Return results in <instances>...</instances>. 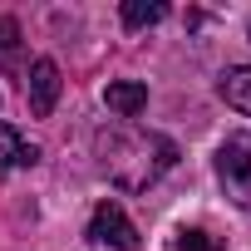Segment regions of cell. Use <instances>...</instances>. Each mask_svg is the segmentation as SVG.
<instances>
[{
  "label": "cell",
  "mask_w": 251,
  "mask_h": 251,
  "mask_svg": "<svg viewBox=\"0 0 251 251\" xmlns=\"http://www.w3.org/2000/svg\"><path fill=\"white\" fill-rule=\"evenodd\" d=\"M99 158L108 168V177L128 192H143L153 187L173 163H177V143L163 138V133H143V128H113V133H99Z\"/></svg>",
  "instance_id": "1"
},
{
  "label": "cell",
  "mask_w": 251,
  "mask_h": 251,
  "mask_svg": "<svg viewBox=\"0 0 251 251\" xmlns=\"http://www.w3.org/2000/svg\"><path fill=\"white\" fill-rule=\"evenodd\" d=\"M217 177L236 207L251 212V133H231L217 148Z\"/></svg>",
  "instance_id": "2"
},
{
  "label": "cell",
  "mask_w": 251,
  "mask_h": 251,
  "mask_svg": "<svg viewBox=\"0 0 251 251\" xmlns=\"http://www.w3.org/2000/svg\"><path fill=\"white\" fill-rule=\"evenodd\" d=\"M89 236L103 241V246H118V251H138V226L128 222V212H123L118 202H99L94 217H89Z\"/></svg>",
  "instance_id": "3"
},
{
  "label": "cell",
  "mask_w": 251,
  "mask_h": 251,
  "mask_svg": "<svg viewBox=\"0 0 251 251\" xmlns=\"http://www.w3.org/2000/svg\"><path fill=\"white\" fill-rule=\"evenodd\" d=\"M25 94H30V113L35 118H50L54 103H59V64L54 59H35L30 64V79H25Z\"/></svg>",
  "instance_id": "4"
},
{
  "label": "cell",
  "mask_w": 251,
  "mask_h": 251,
  "mask_svg": "<svg viewBox=\"0 0 251 251\" xmlns=\"http://www.w3.org/2000/svg\"><path fill=\"white\" fill-rule=\"evenodd\" d=\"M103 103H108L118 118H138V113L148 108V84H138V79H118V84L103 89Z\"/></svg>",
  "instance_id": "5"
},
{
  "label": "cell",
  "mask_w": 251,
  "mask_h": 251,
  "mask_svg": "<svg viewBox=\"0 0 251 251\" xmlns=\"http://www.w3.org/2000/svg\"><path fill=\"white\" fill-rule=\"evenodd\" d=\"M35 163H40V148L25 143L10 123H0V177H5L10 168H35Z\"/></svg>",
  "instance_id": "6"
},
{
  "label": "cell",
  "mask_w": 251,
  "mask_h": 251,
  "mask_svg": "<svg viewBox=\"0 0 251 251\" xmlns=\"http://www.w3.org/2000/svg\"><path fill=\"white\" fill-rule=\"evenodd\" d=\"M222 99H226L236 113L251 118V64H236V69L222 74Z\"/></svg>",
  "instance_id": "7"
},
{
  "label": "cell",
  "mask_w": 251,
  "mask_h": 251,
  "mask_svg": "<svg viewBox=\"0 0 251 251\" xmlns=\"http://www.w3.org/2000/svg\"><path fill=\"white\" fill-rule=\"evenodd\" d=\"M168 15L163 0H123V25L128 30H143V25H158Z\"/></svg>",
  "instance_id": "8"
},
{
  "label": "cell",
  "mask_w": 251,
  "mask_h": 251,
  "mask_svg": "<svg viewBox=\"0 0 251 251\" xmlns=\"http://www.w3.org/2000/svg\"><path fill=\"white\" fill-rule=\"evenodd\" d=\"M177 251H226V246H222V236H212V231L192 226V231H182V236H177Z\"/></svg>",
  "instance_id": "9"
},
{
  "label": "cell",
  "mask_w": 251,
  "mask_h": 251,
  "mask_svg": "<svg viewBox=\"0 0 251 251\" xmlns=\"http://www.w3.org/2000/svg\"><path fill=\"white\" fill-rule=\"evenodd\" d=\"M15 40H20V25H15L10 15H0V54H10V50H15Z\"/></svg>",
  "instance_id": "10"
}]
</instances>
